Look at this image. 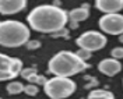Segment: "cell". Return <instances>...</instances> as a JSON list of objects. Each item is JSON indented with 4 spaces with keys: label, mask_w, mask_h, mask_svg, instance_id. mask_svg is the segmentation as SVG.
I'll list each match as a JSON object with an SVG mask.
<instances>
[{
    "label": "cell",
    "mask_w": 123,
    "mask_h": 99,
    "mask_svg": "<svg viewBox=\"0 0 123 99\" xmlns=\"http://www.w3.org/2000/svg\"><path fill=\"white\" fill-rule=\"evenodd\" d=\"M27 21L31 29L52 35L57 31L66 28L69 23L67 11L60 6L55 4H41L32 8L27 15Z\"/></svg>",
    "instance_id": "1"
},
{
    "label": "cell",
    "mask_w": 123,
    "mask_h": 99,
    "mask_svg": "<svg viewBox=\"0 0 123 99\" xmlns=\"http://www.w3.org/2000/svg\"><path fill=\"white\" fill-rule=\"evenodd\" d=\"M90 67L85 61L77 57V54L71 50H60L55 54L48 63V70L55 77L70 78L78 73H83Z\"/></svg>",
    "instance_id": "2"
},
{
    "label": "cell",
    "mask_w": 123,
    "mask_h": 99,
    "mask_svg": "<svg viewBox=\"0 0 123 99\" xmlns=\"http://www.w3.org/2000/svg\"><path fill=\"white\" fill-rule=\"evenodd\" d=\"M30 27L21 21L6 20L0 23V46L20 47L30 41Z\"/></svg>",
    "instance_id": "3"
},
{
    "label": "cell",
    "mask_w": 123,
    "mask_h": 99,
    "mask_svg": "<svg viewBox=\"0 0 123 99\" xmlns=\"http://www.w3.org/2000/svg\"><path fill=\"white\" fill-rule=\"evenodd\" d=\"M77 85L71 78L64 77H52L48 78L43 85L46 96L50 99H66L76 92Z\"/></svg>",
    "instance_id": "4"
},
{
    "label": "cell",
    "mask_w": 123,
    "mask_h": 99,
    "mask_svg": "<svg viewBox=\"0 0 123 99\" xmlns=\"http://www.w3.org/2000/svg\"><path fill=\"white\" fill-rule=\"evenodd\" d=\"M106 43H108L106 36L102 32L94 29L85 31L76 39V45L78 46V49H85L91 53L104 49L106 46Z\"/></svg>",
    "instance_id": "5"
},
{
    "label": "cell",
    "mask_w": 123,
    "mask_h": 99,
    "mask_svg": "<svg viewBox=\"0 0 123 99\" xmlns=\"http://www.w3.org/2000/svg\"><path fill=\"white\" fill-rule=\"evenodd\" d=\"M21 70L23 61L18 57H10L4 53H0V82L18 77Z\"/></svg>",
    "instance_id": "6"
},
{
    "label": "cell",
    "mask_w": 123,
    "mask_h": 99,
    "mask_svg": "<svg viewBox=\"0 0 123 99\" xmlns=\"http://www.w3.org/2000/svg\"><path fill=\"white\" fill-rule=\"evenodd\" d=\"M101 32L105 35H122L123 34V14H104L98 21Z\"/></svg>",
    "instance_id": "7"
},
{
    "label": "cell",
    "mask_w": 123,
    "mask_h": 99,
    "mask_svg": "<svg viewBox=\"0 0 123 99\" xmlns=\"http://www.w3.org/2000/svg\"><path fill=\"white\" fill-rule=\"evenodd\" d=\"M98 71L101 74L106 77H115L116 74H119L122 71V63L119 60H115L112 57H108V59H104L98 63Z\"/></svg>",
    "instance_id": "8"
},
{
    "label": "cell",
    "mask_w": 123,
    "mask_h": 99,
    "mask_svg": "<svg viewBox=\"0 0 123 99\" xmlns=\"http://www.w3.org/2000/svg\"><path fill=\"white\" fill-rule=\"evenodd\" d=\"M27 7L25 0H0V14L13 15Z\"/></svg>",
    "instance_id": "9"
},
{
    "label": "cell",
    "mask_w": 123,
    "mask_h": 99,
    "mask_svg": "<svg viewBox=\"0 0 123 99\" xmlns=\"http://www.w3.org/2000/svg\"><path fill=\"white\" fill-rule=\"evenodd\" d=\"M95 7L105 14H116L123 10V0H97Z\"/></svg>",
    "instance_id": "10"
},
{
    "label": "cell",
    "mask_w": 123,
    "mask_h": 99,
    "mask_svg": "<svg viewBox=\"0 0 123 99\" xmlns=\"http://www.w3.org/2000/svg\"><path fill=\"white\" fill-rule=\"evenodd\" d=\"M67 15H69V21H76V23L85 21L90 17V4H83L80 7L73 8L67 13Z\"/></svg>",
    "instance_id": "11"
},
{
    "label": "cell",
    "mask_w": 123,
    "mask_h": 99,
    "mask_svg": "<svg viewBox=\"0 0 123 99\" xmlns=\"http://www.w3.org/2000/svg\"><path fill=\"white\" fill-rule=\"evenodd\" d=\"M87 99H116V96L108 89H92L90 91Z\"/></svg>",
    "instance_id": "12"
},
{
    "label": "cell",
    "mask_w": 123,
    "mask_h": 99,
    "mask_svg": "<svg viewBox=\"0 0 123 99\" xmlns=\"http://www.w3.org/2000/svg\"><path fill=\"white\" fill-rule=\"evenodd\" d=\"M6 91L10 95H20L21 92H24V84L20 81H10L6 87Z\"/></svg>",
    "instance_id": "13"
},
{
    "label": "cell",
    "mask_w": 123,
    "mask_h": 99,
    "mask_svg": "<svg viewBox=\"0 0 123 99\" xmlns=\"http://www.w3.org/2000/svg\"><path fill=\"white\" fill-rule=\"evenodd\" d=\"M27 81L30 82V84H34L37 85V87H43L45 85V82L48 81V78H46L45 76H41V74H32L31 77H28L27 78Z\"/></svg>",
    "instance_id": "14"
},
{
    "label": "cell",
    "mask_w": 123,
    "mask_h": 99,
    "mask_svg": "<svg viewBox=\"0 0 123 99\" xmlns=\"http://www.w3.org/2000/svg\"><path fill=\"white\" fill-rule=\"evenodd\" d=\"M38 92H39V87H37V85H34V84L24 85V93L28 95V96H35Z\"/></svg>",
    "instance_id": "15"
},
{
    "label": "cell",
    "mask_w": 123,
    "mask_h": 99,
    "mask_svg": "<svg viewBox=\"0 0 123 99\" xmlns=\"http://www.w3.org/2000/svg\"><path fill=\"white\" fill-rule=\"evenodd\" d=\"M74 53L77 54V57H78V59H81V60L85 61V63H87V60H90V59H91V56H92L91 52H88V50H85V49H78V50L74 52Z\"/></svg>",
    "instance_id": "16"
},
{
    "label": "cell",
    "mask_w": 123,
    "mask_h": 99,
    "mask_svg": "<svg viewBox=\"0 0 123 99\" xmlns=\"http://www.w3.org/2000/svg\"><path fill=\"white\" fill-rule=\"evenodd\" d=\"M111 56H112V59H115V60H120V59H123V46L113 47V49L111 50Z\"/></svg>",
    "instance_id": "17"
},
{
    "label": "cell",
    "mask_w": 123,
    "mask_h": 99,
    "mask_svg": "<svg viewBox=\"0 0 123 99\" xmlns=\"http://www.w3.org/2000/svg\"><path fill=\"white\" fill-rule=\"evenodd\" d=\"M38 71H37V69L35 67H27V69H23L21 70V73H20V76L23 77L24 80H27L28 77H31L32 74H37Z\"/></svg>",
    "instance_id": "18"
},
{
    "label": "cell",
    "mask_w": 123,
    "mask_h": 99,
    "mask_svg": "<svg viewBox=\"0 0 123 99\" xmlns=\"http://www.w3.org/2000/svg\"><path fill=\"white\" fill-rule=\"evenodd\" d=\"M52 36H53V38L69 39L70 38V29H69V28H63V29H60V31H57V32H55V34H52Z\"/></svg>",
    "instance_id": "19"
},
{
    "label": "cell",
    "mask_w": 123,
    "mask_h": 99,
    "mask_svg": "<svg viewBox=\"0 0 123 99\" xmlns=\"http://www.w3.org/2000/svg\"><path fill=\"white\" fill-rule=\"evenodd\" d=\"M41 41H38V39H30L27 43H25V47L27 49H30V50H35V49H39L41 47Z\"/></svg>",
    "instance_id": "20"
},
{
    "label": "cell",
    "mask_w": 123,
    "mask_h": 99,
    "mask_svg": "<svg viewBox=\"0 0 123 99\" xmlns=\"http://www.w3.org/2000/svg\"><path fill=\"white\" fill-rule=\"evenodd\" d=\"M84 78L87 80V81H90L88 84H85V87H84V88H87V89H90V88H94V87H98V80H97L95 77H91V76L88 77V76H85Z\"/></svg>",
    "instance_id": "21"
},
{
    "label": "cell",
    "mask_w": 123,
    "mask_h": 99,
    "mask_svg": "<svg viewBox=\"0 0 123 99\" xmlns=\"http://www.w3.org/2000/svg\"><path fill=\"white\" fill-rule=\"evenodd\" d=\"M69 28L70 29H76V28H78V23H76V21H69Z\"/></svg>",
    "instance_id": "22"
},
{
    "label": "cell",
    "mask_w": 123,
    "mask_h": 99,
    "mask_svg": "<svg viewBox=\"0 0 123 99\" xmlns=\"http://www.w3.org/2000/svg\"><path fill=\"white\" fill-rule=\"evenodd\" d=\"M119 42L123 43V34H122V35H119Z\"/></svg>",
    "instance_id": "23"
},
{
    "label": "cell",
    "mask_w": 123,
    "mask_h": 99,
    "mask_svg": "<svg viewBox=\"0 0 123 99\" xmlns=\"http://www.w3.org/2000/svg\"><path fill=\"white\" fill-rule=\"evenodd\" d=\"M0 99H1V98H0Z\"/></svg>",
    "instance_id": "24"
},
{
    "label": "cell",
    "mask_w": 123,
    "mask_h": 99,
    "mask_svg": "<svg viewBox=\"0 0 123 99\" xmlns=\"http://www.w3.org/2000/svg\"><path fill=\"white\" fill-rule=\"evenodd\" d=\"M122 84H123V82H122Z\"/></svg>",
    "instance_id": "25"
}]
</instances>
